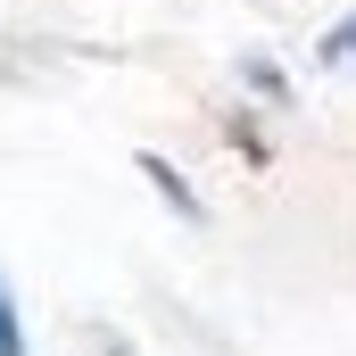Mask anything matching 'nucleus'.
Here are the masks:
<instances>
[{
	"label": "nucleus",
	"mask_w": 356,
	"mask_h": 356,
	"mask_svg": "<svg viewBox=\"0 0 356 356\" xmlns=\"http://www.w3.org/2000/svg\"><path fill=\"white\" fill-rule=\"evenodd\" d=\"M0 356H25V323H17V298L0 282Z\"/></svg>",
	"instance_id": "obj_1"
},
{
	"label": "nucleus",
	"mask_w": 356,
	"mask_h": 356,
	"mask_svg": "<svg viewBox=\"0 0 356 356\" xmlns=\"http://www.w3.org/2000/svg\"><path fill=\"white\" fill-rule=\"evenodd\" d=\"M348 58H356V17L340 25V33H323V67H348Z\"/></svg>",
	"instance_id": "obj_2"
}]
</instances>
